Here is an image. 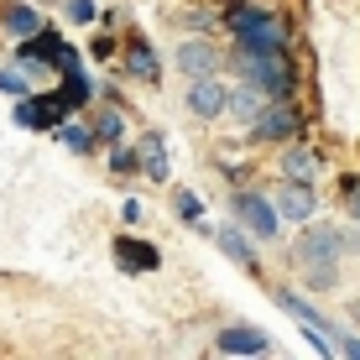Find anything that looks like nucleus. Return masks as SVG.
<instances>
[{
	"instance_id": "12",
	"label": "nucleus",
	"mask_w": 360,
	"mask_h": 360,
	"mask_svg": "<svg viewBox=\"0 0 360 360\" xmlns=\"http://www.w3.org/2000/svg\"><path fill=\"white\" fill-rule=\"evenodd\" d=\"M262 89H256V84H245V89H230L225 94V110H230V115L235 120H256V115H262Z\"/></svg>"
},
{
	"instance_id": "19",
	"label": "nucleus",
	"mask_w": 360,
	"mask_h": 360,
	"mask_svg": "<svg viewBox=\"0 0 360 360\" xmlns=\"http://www.w3.org/2000/svg\"><path fill=\"white\" fill-rule=\"evenodd\" d=\"M131 73H136V79H157V58H152V53H146V47H141V42H136V47H131Z\"/></svg>"
},
{
	"instance_id": "18",
	"label": "nucleus",
	"mask_w": 360,
	"mask_h": 360,
	"mask_svg": "<svg viewBox=\"0 0 360 360\" xmlns=\"http://www.w3.org/2000/svg\"><path fill=\"white\" fill-rule=\"evenodd\" d=\"M58 136H63V146H73V152H89V146H94L89 126H63V120H58Z\"/></svg>"
},
{
	"instance_id": "2",
	"label": "nucleus",
	"mask_w": 360,
	"mask_h": 360,
	"mask_svg": "<svg viewBox=\"0 0 360 360\" xmlns=\"http://www.w3.org/2000/svg\"><path fill=\"white\" fill-rule=\"evenodd\" d=\"M340 235L334 230H308L303 240L292 245V262L308 271V282H314V288H334V277H340V271H334V262H340Z\"/></svg>"
},
{
	"instance_id": "10",
	"label": "nucleus",
	"mask_w": 360,
	"mask_h": 360,
	"mask_svg": "<svg viewBox=\"0 0 360 360\" xmlns=\"http://www.w3.org/2000/svg\"><path fill=\"white\" fill-rule=\"evenodd\" d=\"M16 120H21V126H32V131L58 126V120H63V99H21V105H16Z\"/></svg>"
},
{
	"instance_id": "24",
	"label": "nucleus",
	"mask_w": 360,
	"mask_h": 360,
	"mask_svg": "<svg viewBox=\"0 0 360 360\" xmlns=\"http://www.w3.org/2000/svg\"><path fill=\"white\" fill-rule=\"evenodd\" d=\"M120 219H126V225H141L146 214H141V204H126V209H120Z\"/></svg>"
},
{
	"instance_id": "9",
	"label": "nucleus",
	"mask_w": 360,
	"mask_h": 360,
	"mask_svg": "<svg viewBox=\"0 0 360 360\" xmlns=\"http://www.w3.org/2000/svg\"><path fill=\"white\" fill-rule=\"evenodd\" d=\"M115 262L126 266V271H157V266H162V256H157V245L120 235V240H115Z\"/></svg>"
},
{
	"instance_id": "7",
	"label": "nucleus",
	"mask_w": 360,
	"mask_h": 360,
	"mask_svg": "<svg viewBox=\"0 0 360 360\" xmlns=\"http://www.w3.org/2000/svg\"><path fill=\"white\" fill-rule=\"evenodd\" d=\"M214 350H219V355H266L271 340H266L256 324H230V329H219Z\"/></svg>"
},
{
	"instance_id": "11",
	"label": "nucleus",
	"mask_w": 360,
	"mask_h": 360,
	"mask_svg": "<svg viewBox=\"0 0 360 360\" xmlns=\"http://www.w3.org/2000/svg\"><path fill=\"white\" fill-rule=\"evenodd\" d=\"M178 68L188 73V79H204V73L219 68V53H214L209 42H183V47H178Z\"/></svg>"
},
{
	"instance_id": "13",
	"label": "nucleus",
	"mask_w": 360,
	"mask_h": 360,
	"mask_svg": "<svg viewBox=\"0 0 360 360\" xmlns=\"http://www.w3.org/2000/svg\"><path fill=\"white\" fill-rule=\"evenodd\" d=\"M219 251H225L230 262H240V266H256V245L240 235V225H225V230H219Z\"/></svg>"
},
{
	"instance_id": "1",
	"label": "nucleus",
	"mask_w": 360,
	"mask_h": 360,
	"mask_svg": "<svg viewBox=\"0 0 360 360\" xmlns=\"http://www.w3.org/2000/svg\"><path fill=\"white\" fill-rule=\"evenodd\" d=\"M225 21L240 42V53H282L288 47V21L271 16L266 6H230Z\"/></svg>"
},
{
	"instance_id": "16",
	"label": "nucleus",
	"mask_w": 360,
	"mask_h": 360,
	"mask_svg": "<svg viewBox=\"0 0 360 360\" xmlns=\"http://www.w3.org/2000/svg\"><path fill=\"white\" fill-rule=\"evenodd\" d=\"M172 209H178V219H183V225H198V219H204V198L188 193V188H178V193H172Z\"/></svg>"
},
{
	"instance_id": "25",
	"label": "nucleus",
	"mask_w": 360,
	"mask_h": 360,
	"mask_svg": "<svg viewBox=\"0 0 360 360\" xmlns=\"http://www.w3.org/2000/svg\"><path fill=\"white\" fill-rule=\"evenodd\" d=\"M350 214L360 219V183H350Z\"/></svg>"
},
{
	"instance_id": "20",
	"label": "nucleus",
	"mask_w": 360,
	"mask_h": 360,
	"mask_svg": "<svg viewBox=\"0 0 360 360\" xmlns=\"http://www.w3.org/2000/svg\"><path fill=\"white\" fill-rule=\"evenodd\" d=\"M120 126H126V120H120V110H110V115L99 120V131H94V136H99V141H120Z\"/></svg>"
},
{
	"instance_id": "26",
	"label": "nucleus",
	"mask_w": 360,
	"mask_h": 360,
	"mask_svg": "<svg viewBox=\"0 0 360 360\" xmlns=\"http://www.w3.org/2000/svg\"><path fill=\"white\" fill-rule=\"evenodd\" d=\"M355 319H360V297H355Z\"/></svg>"
},
{
	"instance_id": "22",
	"label": "nucleus",
	"mask_w": 360,
	"mask_h": 360,
	"mask_svg": "<svg viewBox=\"0 0 360 360\" xmlns=\"http://www.w3.org/2000/svg\"><path fill=\"white\" fill-rule=\"evenodd\" d=\"M68 16L73 21H94V0H68Z\"/></svg>"
},
{
	"instance_id": "17",
	"label": "nucleus",
	"mask_w": 360,
	"mask_h": 360,
	"mask_svg": "<svg viewBox=\"0 0 360 360\" xmlns=\"http://www.w3.org/2000/svg\"><path fill=\"white\" fill-rule=\"evenodd\" d=\"M282 172H288V178L314 183V157H308V152H288V157H282Z\"/></svg>"
},
{
	"instance_id": "6",
	"label": "nucleus",
	"mask_w": 360,
	"mask_h": 360,
	"mask_svg": "<svg viewBox=\"0 0 360 360\" xmlns=\"http://www.w3.org/2000/svg\"><path fill=\"white\" fill-rule=\"evenodd\" d=\"M251 126H256L262 141H292L303 120H297V110L288 105V99H271V105H262V115H256Z\"/></svg>"
},
{
	"instance_id": "4",
	"label": "nucleus",
	"mask_w": 360,
	"mask_h": 360,
	"mask_svg": "<svg viewBox=\"0 0 360 360\" xmlns=\"http://www.w3.org/2000/svg\"><path fill=\"white\" fill-rule=\"evenodd\" d=\"M235 214H240V225L256 235V240H277L282 235V219H277V204L262 193H235Z\"/></svg>"
},
{
	"instance_id": "5",
	"label": "nucleus",
	"mask_w": 360,
	"mask_h": 360,
	"mask_svg": "<svg viewBox=\"0 0 360 360\" xmlns=\"http://www.w3.org/2000/svg\"><path fill=\"white\" fill-rule=\"evenodd\" d=\"M277 214H282V219H292V225H308V219L319 214L314 183H303V178H288V183L277 188Z\"/></svg>"
},
{
	"instance_id": "15",
	"label": "nucleus",
	"mask_w": 360,
	"mask_h": 360,
	"mask_svg": "<svg viewBox=\"0 0 360 360\" xmlns=\"http://www.w3.org/2000/svg\"><path fill=\"white\" fill-rule=\"evenodd\" d=\"M0 21H6V32H16V37H32L37 27H42L32 6H6V11H0Z\"/></svg>"
},
{
	"instance_id": "21",
	"label": "nucleus",
	"mask_w": 360,
	"mask_h": 360,
	"mask_svg": "<svg viewBox=\"0 0 360 360\" xmlns=\"http://www.w3.org/2000/svg\"><path fill=\"white\" fill-rule=\"evenodd\" d=\"M110 172H115V178H131V172H136V157H131V152H115V157H110Z\"/></svg>"
},
{
	"instance_id": "8",
	"label": "nucleus",
	"mask_w": 360,
	"mask_h": 360,
	"mask_svg": "<svg viewBox=\"0 0 360 360\" xmlns=\"http://www.w3.org/2000/svg\"><path fill=\"white\" fill-rule=\"evenodd\" d=\"M225 84L214 79V73H204V79H193V89H188V110L198 120H214V115H225Z\"/></svg>"
},
{
	"instance_id": "3",
	"label": "nucleus",
	"mask_w": 360,
	"mask_h": 360,
	"mask_svg": "<svg viewBox=\"0 0 360 360\" xmlns=\"http://www.w3.org/2000/svg\"><path fill=\"white\" fill-rule=\"evenodd\" d=\"M235 68H240L245 84H256L266 99H288L292 94V68L282 53H240L235 58Z\"/></svg>"
},
{
	"instance_id": "14",
	"label": "nucleus",
	"mask_w": 360,
	"mask_h": 360,
	"mask_svg": "<svg viewBox=\"0 0 360 360\" xmlns=\"http://www.w3.org/2000/svg\"><path fill=\"white\" fill-rule=\"evenodd\" d=\"M136 167H141L146 178H167V152H162V141H157V136H146V141H141Z\"/></svg>"
},
{
	"instance_id": "23",
	"label": "nucleus",
	"mask_w": 360,
	"mask_h": 360,
	"mask_svg": "<svg viewBox=\"0 0 360 360\" xmlns=\"http://www.w3.org/2000/svg\"><path fill=\"white\" fill-rule=\"evenodd\" d=\"M0 89H11V94H27V79H21V73H0Z\"/></svg>"
}]
</instances>
